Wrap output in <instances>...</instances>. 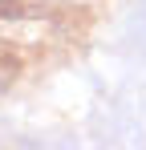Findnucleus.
Returning a JSON list of instances; mask_svg holds the SVG:
<instances>
[]
</instances>
